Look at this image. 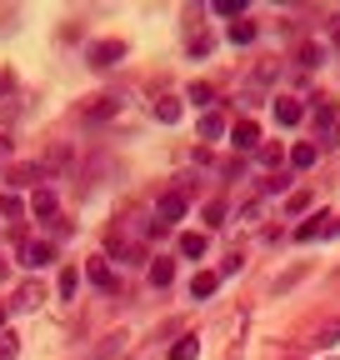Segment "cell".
<instances>
[{
  "label": "cell",
  "instance_id": "1",
  "mask_svg": "<svg viewBox=\"0 0 340 360\" xmlns=\"http://www.w3.org/2000/svg\"><path fill=\"white\" fill-rule=\"evenodd\" d=\"M185 210H190L185 191H165V195H160V205H155V231H165V225L185 220Z\"/></svg>",
  "mask_w": 340,
  "mask_h": 360
},
{
  "label": "cell",
  "instance_id": "2",
  "mask_svg": "<svg viewBox=\"0 0 340 360\" xmlns=\"http://www.w3.org/2000/svg\"><path fill=\"white\" fill-rule=\"evenodd\" d=\"M85 60H91L96 70H110V65H120V60H125V40H96L91 51H85Z\"/></svg>",
  "mask_w": 340,
  "mask_h": 360
},
{
  "label": "cell",
  "instance_id": "3",
  "mask_svg": "<svg viewBox=\"0 0 340 360\" xmlns=\"http://www.w3.org/2000/svg\"><path fill=\"white\" fill-rule=\"evenodd\" d=\"M320 236H340V220H335V215H310L301 231H295V240H301V245H310V240H320Z\"/></svg>",
  "mask_w": 340,
  "mask_h": 360
},
{
  "label": "cell",
  "instance_id": "4",
  "mask_svg": "<svg viewBox=\"0 0 340 360\" xmlns=\"http://www.w3.org/2000/svg\"><path fill=\"white\" fill-rule=\"evenodd\" d=\"M51 260H55V245H51V240H25V245H20V265H25V270H46Z\"/></svg>",
  "mask_w": 340,
  "mask_h": 360
},
{
  "label": "cell",
  "instance_id": "5",
  "mask_svg": "<svg viewBox=\"0 0 340 360\" xmlns=\"http://www.w3.org/2000/svg\"><path fill=\"white\" fill-rule=\"evenodd\" d=\"M230 146H235L240 155L261 150V125H255V120H235V125H230Z\"/></svg>",
  "mask_w": 340,
  "mask_h": 360
},
{
  "label": "cell",
  "instance_id": "6",
  "mask_svg": "<svg viewBox=\"0 0 340 360\" xmlns=\"http://www.w3.org/2000/svg\"><path fill=\"white\" fill-rule=\"evenodd\" d=\"M85 276H91V281H96V285H100L105 295H120V276L110 270V260H105V255H96L91 265H85Z\"/></svg>",
  "mask_w": 340,
  "mask_h": 360
},
{
  "label": "cell",
  "instance_id": "7",
  "mask_svg": "<svg viewBox=\"0 0 340 360\" xmlns=\"http://www.w3.org/2000/svg\"><path fill=\"white\" fill-rule=\"evenodd\" d=\"M80 115L85 120H110V115H120V96H91L80 105Z\"/></svg>",
  "mask_w": 340,
  "mask_h": 360
},
{
  "label": "cell",
  "instance_id": "8",
  "mask_svg": "<svg viewBox=\"0 0 340 360\" xmlns=\"http://www.w3.org/2000/svg\"><path fill=\"white\" fill-rule=\"evenodd\" d=\"M216 290H221V276H216V270H195V276H190V295H195V300H210Z\"/></svg>",
  "mask_w": 340,
  "mask_h": 360
},
{
  "label": "cell",
  "instance_id": "9",
  "mask_svg": "<svg viewBox=\"0 0 340 360\" xmlns=\"http://www.w3.org/2000/svg\"><path fill=\"white\" fill-rule=\"evenodd\" d=\"M205 250H210L205 231H185V236H181V255H185V260H205Z\"/></svg>",
  "mask_w": 340,
  "mask_h": 360
},
{
  "label": "cell",
  "instance_id": "10",
  "mask_svg": "<svg viewBox=\"0 0 340 360\" xmlns=\"http://www.w3.org/2000/svg\"><path fill=\"white\" fill-rule=\"evenodd\" d=\"M315 160H320L315 141H301V146H290V170H310Z\"/></svg>",
  "mask_w": 340,
  "mask_h": 360
},
{
  "label": "cell",
  "instance_id": "11",
  "mask_svg": "<svg viewBox=\"0 0 340 360\" xmlns=\"http://www.w3.org/2000/svg\"><path fill=\"white\" fill-rule=\"evenodd\" d=\"M301 115H306V105H301V101H290V96H280V101H275V120H280V125H301Z\"/></svg>",
  "mask_w": 340,
  "mask_h": 360
},
{
  "label": "cell",
  "instance_id": "12",
  "mask_svg": "<svg viewBox=\"0 0 340 360\" xmlns=\"http://www.w3.org/2000/svg\"><path fill=\"white\" fill-rule=\"evenodd\" d=\"M65 165H70V146L55 141V146L46 150V160H40V175H46V170H65Z\"/></svg>",
  "mask_w": 340,
  "mask_h": 360
},
{
  "label": "cell",
  "instance_id": "13",
  "mask_svg": "<svg viewBox=\"0 0 340 360\" xmlns=\"http://www.w3.org/2000/svg\"><path fill=\"white\" fill-rule=\"evenodd\" d=\"M185 101H190V105H195V110H210V105H216V90H210V85H205V80H195V85H190V90H185Z\"/></svg>",
  "mask_w": 340,
  "mask_h": 360
},
{
  "label": "cell",
  "instance_id": "14",
  "mask_svg": "<svg viewBox=\"0 0 340 360\" xmlns=\"http://www.w3.org/2000/svg\"><path fill=\"white\" fill-rule=\"evenodd\" d=\"M200 135H205V141H221V135H225V115L221 110H205L200 115Z\"/></svg>",
  "mask_w": 340,
  "mask_h": 360
},
{
  "label": "cell",
  "instance_id": "15",
  "mask_svg": "<svg viewBox=\"0 0 340 360\" xmlns=\"http://www.w3.org/2000/svg\"><path fill=\"white\" fill-rule=\"evenodd\" d=\"M155 120H160V125H176V120H181V101H176V96H160V101H155Z\"/></svg>",
  "mask_w": 340,
  "mask_h": 360
},
{
  "label": "cell",
  "instance_id": "16",
  "mask_svg": "<svg viewBox=\"0 0 340 360\" xmlns=\"http://www.w3.org/2000/svg\"><path fill=\"white\" fill-rule=\"evenodd\" d=\"M195 355H200V335H181L170 345V360H195Z\"/></svg>",
  "mask_w": 340,
  "mask_h": 360
},
{
  "label": "cell",
  "instance_id": "17",
  "mask_svg": "<svg viewBox=\"0 0 340 360\" xmlns=\"http://www.w3.org/2000/svg\"><path fill=\"white\" fill-rule=\"evenodd\" d=\"M40 300H46V290H40V285H35V281H25V285H20V290H15V305H20V310H35V305H40Z\"/></svg>",
  "mask_w": 340,
  "mask_h": 360
},
{
  "label": "cell",
  "instance_id": "18",
  "mask_svg": "<svg viewBox=\"0 0 340 360\" xmlns=\"http://www.w3.org/2000/svg\"><path fill=\"white\" fill-rule=\"evenodd\" d=\"M30 210H35V220H55V195H51V191H35Z\"/></svg>",
  "mask_w": 340,
  "mask_h": 360
},
{
  "label": "cell",
  "instance_id": "19",
  "mask_svg": "<svg viewBox=\"0 0 340 360\" xmlns=\"http://www.w3.org/2000/svg\"><path fill=\"white\" fill-rule=\"evenodd\" d=\"M170 281H176V260H155V265H150V285H160V290H165Z\"/></svg>",
  "mask_w": 340,
  "mask_h": 360
},
{
  "label": "cell",
  "instance_id": "20",
  "mask_svg": "<svg viewBox=\"0 0 340 360\" xmlns=\"http://www.w3.org/2000/svg\"><path fill=\"white\" fill-rule=\"evenodd\" d=\"M230 40H235V45H250V40H255V20H245V15L230 20Z\"/></svg>",
  "mask_w": 340,
  "mask_h": 360
},
{
  "label": "cell",
  "instance_id": "21",
  "mask_svg": "<svg viewBox=\"0 0 340 360\" xmlns=\"http://www.w3.org/2000/svg\"><path fill=\"white\" fill-rule=\"evenodd\" d=\"M315 345H320V350H330V345H340V321H325V326L315 330Z\"/></svg>",
  "mask_w": 340,
  "mask_h": 360
},
{
  "label": "cell",
  "instance_id": "22",
  "mask_svg": "<svg viewBox=\"0 0 340 360\" xmlns=\"http://www.w3.org/2000/svg\"><path fill=\"white\" fill-rule=\"evenodd\" d=\"M35 175H40V165H15L11 170V186H35ZM46 180V175H40Z\"/></svg>",
  "mask_w": 340,
  "mask_h": 360
},
{
  "label": "cell",
  "instance_id": "23",
  "mask_svg": "<svg viewBox=\"0 0 340 360\" xmlns=\"http://www.w3.org/2000/svg\"><path fill=\"white\" fill-rule=\"evenodd\" d=\"M310 210V191H290V200H285V215H306Z\"/></svg>",
  "mask_w": 340,
  "mask_h": 360
},
{
  "label": "cell",
  "instance_id": "24",
  "mask_svg": "<svg viewBox=\"0 0 340 360\" xmlns=\"http://www.w3.org/2000/svg\"><path fill=\"white\" fill-rule=\"evenodd\" d=\"M20 215H25V205H20L15 195H0V220H11V225H15Z\"/></svg>",
  "mask_w": 340,
  "mask_h": 360
},
{
  "label": "cell",
  "instance_id": "25",
  "mask_svg": "<svg viewBox=\"0 0 340 360\" xmlns=\"http://www.w3.org/2000/svg\"><path fill=\"white\" fill-rule=\"evenodd\" d=\"M75 285H80V270H75V265H65V270H60V300H70V295H75Z\"/></svg>",
  "mask_w": 340,
  "mask_h": 360
},
{
  "label": "cell",
  "instance_id": "26",
  "mask_svg": "<svg viewBox=\"0 0 340 360\" xmlns=\"http://www.w3.org/2000/svg\"><path fill=\"white\" fill-rule=\"evenodd\" d=\"M255 160H261L266 170H275V165L285 160V150H280V146H261V150H255Z\"/></svg>",
  "mask_w": 340,
  "mask_h": 360
},
{
  "label": "cell",
  "instance_id": "27",
  "mask_svg": "<svg viewBox=\"0 0 340 360\" xmlns=\"http://www.w3.org/2000/svg\"><path fill=\"white\" fill-rule=\"evenodd\" d=\"M285 186H290V175H280V170H270V175L261 180V191H266V195H280Z\"/></svg>",
  "mask_w": 340,
  "mask_h": 360
},
{
  "label": "cell",
  "instance_id": "28",
  "mask_svg": "<svg viewBox=\"0 0 340 360\" xmlns=\"http://www.w3.org/2000/svg\"><path fill=\"white\" fill-rule=\"evenodd\" d=\"M15 350H20V335L15 330H0V360H15Z\"/></svg>",
  "mask_w": 340,
  "mask_h": 360
},
{
  "label": "cell",
  "instance_id": "29",
  "mask_svg": "<svg viewBox=\"0 0 340 360\" xmlns=\"http://www.w3.org/2000/svg\"><path fill=\"white\" fill-rule=\"evenodd\" d=\"M205 225H225V200H205Z\"/></svg>",
  "mask_w": 340,
  "mask_h": 360
},
{
  "label": "cell",
  "instance_id": "30",
  "mask_svg": "<svg viewBox=\"0 0 340 360\" xmlns=\"http://www.w3.org/2000/svg\"><path fill=\"white\" fill-rule=\"evenodd\" d=\"M210 51H216V40H210L205 30H200V35H190V56H195V60H200V56H210Z\"/></svg>",
  "mask_w": 340,
  "mask_h": 360
},
{
  "label": "cell",
  "instance_id": "31",
  "mask_svg": "<svg viewBox=\"0 0 340 360\" xmlns=\"http://www.w3.org/2000/svg\"><path fill=\"white\" fill-rule=\"evenodd\" d=\"M320 56H325L320 45H301V51H295V60H301L306 70H310V65H320Z\"/></svg>",
  "mask_w": 340,
  "mask_h": 360
},
{
  "label": "cell",
  "instance_id": "32",
  "mask_svg": "<svg viewBox=\"0 0 340 360\" xmlns=\"http://www.w3.org/2000/svg\"><path fill=\"white\" fill-rule=\"evenodd\" d=\"M210 11H216V15H245V0H216Z\"/></svg>",
  "mask_w": 340,
  "mask_h": 360
},
{
  "label": "cell",
  "instance_id": "33",
  "mask_svg": "<svg viewBox=\"0 0 340 360\" xmlns=\"http://www.w3.org/2000/svg\"><path fill=\"white\" fill-rule=\"evenodd\" d=\"M301 276H306V265H295V270H285V276L275 281V290H290V285H295V281H301Z\"/></svg>",
  "mask_w": 340,
  "mask_h": 360
},
{
  "label": "cell",
  "instance_id": "34",
  "mask_svg": "<svg viewBox=\"0 0 340 360\" xmlns=\"http://www.w3.org/2000/svg\"><path fill=\"white\" fill-rule=\"evenodd\" d=\"M125 340H131V335H125V330H120V335H110V340L100 345V355H115V350H125Z\"/></svg>",
  "mask_w": 340,
  "mask_h": 360
},
{
  "label": "cell",
  "instance_id": "35",
  "mask_svg": "<svg viewBox=\"0 0 340 360\" xmlns=\"http://www.w3.org/2000/svg\"><path fill=\"white\" fill-rule=\"evenodd\" d=\"M240 265H245V260H240V255H230V260L216 270V276H221V281H225V276H240Z\"/></svg>",
  "mask_w": 340,
  "mask_h": 360
},
{
  "label": "cell",
  "instance_id": "36",
  "mask_svg": "<svg viewBox=\"0 0 340 360\" xmlns=\"http://www.w3.org/2000/svg\"><path fill=\"white\" fill-rule=\"evenodd\" d=\"M330 45H335V51H340V15L330 20Z\"/></svg>",
  "mask_w": 340,
  "mask_h": 360
},
{
  "label": "cell",
  "instance_id": "37",
  "mask_svg": "<svg viewBox=\"0 0 340 360\" xmlns=\"http://www.w3.org/2000/svg\"><path fill=\"white\" fill-rule=\"evenodd\" d=\"M11 155V135H0V160H6Z\"/></svg>",
  "mask_w": 340,
  "mask_h": 360
},
{
  "label": "cell",
  "instance_id": "38",
  "mask_svg": "<svg viewBox=\"0 0 340 360\" xmlns=\"http://www.w3.org/2000/svg\"><path fill=\"white\" fill-rule=\"evenodd\" d=\"M0 330H6V305H0Z\"/></svg>",
  "mask_w": 340,
  "mask_h": 360
}]
</instances>
